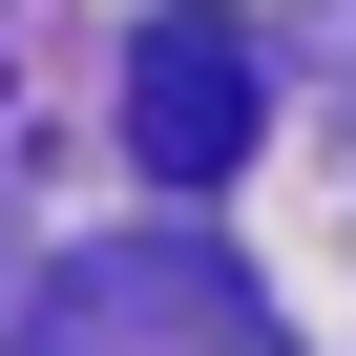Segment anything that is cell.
<instances>
[{
	"label": "cell",
	"instance_id": "6da1fadb",
	"mask_svg": "<svg viewBox=\"0 0 356 356\" xmlns=\"http://www.w3.org/2000/svg\"><path fill=\"white\" fill-rule=\"evenodd\" d=\"M126 168H168V189H231L252 168V42L210 22V0H168V22L126 42Z\"/></svg>",
	"mask_w": 356,
	"mask_h": 356
}]
</instances>
